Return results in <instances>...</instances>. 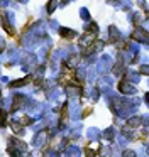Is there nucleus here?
Listing matches in <instances>:
<instances>
[{"instance_id": "nucleus-1", "label": "nucleus", "mask_w": 149, "mask_h": 157, "mask_svg": "<svg viewBox=\"0 0 149 157\" xmlns=\"http://www.w3.org/2000/svg\"><path fill=\"white\" fill-rule=\"evenodd\" d=\"M24 103H26V96L17 95L16 98H14V106H12V110H19V108H22Z\"/></svg>"}, {"instance_id": "nucleus-2", "label": "nucleus", "mask_w": 149, "mask_h": 157, "mask_svg": "<svg viewBox=\"0 0 149 157\" xmlns=\"http://www.w3.org/2000/svg\"><path fill=\"white\" fill-rule=\"evenodd\" d=\"M61 35H64V37H74V32L68 31V29H61Z\"/></svg>"}, {"instance_id": "nucleus-3", "label": "nucleus", "mask_w": 149, "mask_h": 157, "mask_svg": "<svg viewBox=\"0 0 149 157\" xmlns=\"http://www.w3.org/2000/svg\"><path fill=\"white\" fill-rule=\"evenodd\" d=\"M54 5H56V0H49V5H47V12L51 14L53 12V8H54Z\"/></svg>"}, {"instance_id": "nucleus-4", "label": "nucleus", "mask_w": 149, "mask_h": 157, "mask_svg": "<svg viewBox=\"0 0 149 157\" xmlns=\"http://www.w3.org/2000/svg\"><path fill=\"white\" fill-rule=\"evenodd\" d=\"M5 117H7V113H5V112H0V125L5 123Z\"/></svg>"}, {"instance_id": "nucleus-5", "label": "nucleus", "mask_w": 149, "mask_h": 157, "mask_svg": "<svg viewBox=\"0 0 149 157\" xmlns=\"http://www.w3.org/2000/svg\"><path fill=\"white\" fill-rule=\"evenodd\" d=\"M32 120L29 117H22V125H27V123H31Z\"/></svg>"}, {"instance_id": "nucleus-6", "label": "nucleus", "mask_w": 149, "mask_h": 157, "mask_svg": "<svg viewBox=\"0 0 149 157\" xmlns=\"http://www.w3.org/2000/svg\"><path fill=\"white\" fill-rule=\"evenodd\" d=\"M124 157H136V155H134L132 150H126V152H124Z\"/></svg>"}]
</instances>
